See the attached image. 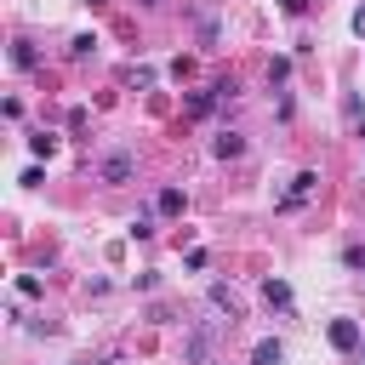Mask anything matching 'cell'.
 <instances>
[{
    "instance_id": "6da1fadb",
    "label": "cell",
    "mask_w": 365,
    "mask_h": 365,
    "mask_svg": "<svg viewBox=\"0 0 365 365\" xmlns=\"http://www.w3.org/2000/svg\"><path fill=\"white\" fill-rule=\"evenodd\" d=\"M211 348H217V331H211V325L188 331V342H182V365H205V359H211Z\"/></svg>"
},
{
    "instance_id": "7a4b0ae2",
    "label": "cell",
    "mask_w": 365,
    "mask_h": 365,
    "mask_svg": "<svg viewBox=\"0 0 365 365\" xmlns=\"http://www.w3.org/2000/svg\"><path fill=\"white\" fill-rule=\"evenodd\" d=\"M131 171H137V160H131V154H108V160L97 165V177H103V182H125Z\"/></svg>"
},
{
    "instance_id": "3957f363",
    "label": "cell",
    "mask_w": 365,
    "mask_h": 365,
    "mask_svg": "<svg viewBox=\"0 0 365 365\" xmlns=\"http://www.w3.org/2000/svg\"><path fill=\"white\" fill-rule=\"evenodd\" d=\"M314 188H319V171H297V177H291V194H285V200H279V205H285V211H291V205H302V200H308V194H314Z\"/></svg>"
},
{
    "instance_id": "277c9868",
    "label": "cell",
    "mask_w": 365,
    "mask_h": 365,
    "mask_svg": "<svg viewBox=\"0 0 365 365\" xmlns=\"http://www.w3.org/2000/svg\"><path fill=\"white\" fill-rule=\"evenodd\" d=\"M331 348L354 354V348H359V325H354V319H331Z\"/></svg>"
},
{
    "instance_id": "5b68a950",
    "label": "cell",
    "mask_w": 365,
    "mask_h": 365,
    "mask_svg": "<svg viewBox=\"0 0 365 365\" xmlns=\"http://www.w3.org/2000/svg\"><path fill=\"white\" fill-rule=\"evenodd\" d=\"M279 359H285V348H279V342H274V336H268V342H257V348H251V365H279Z\"/></svg>"
},
{
    "instance_id": "8992f818",
    "label": "cell",
    "mask_w": 365,
    "mask_h": 365,
    "mask_svg": "<svg viewBox=\"0 0 365 365\" xmlns=\"http://www.w3.org/2000/svg\"><path fill=\"white\" fill-rule=\"evenodd\" d=\"M211 148H217L222 160H234V154H245V137H240V131H222V137H217Z\"/></svg>"
},
{
    "instance_id": "52a82bcc",
    "label": "cell",
    "mask_w": 365,
    "mask_h": 365,
    "mask_svg": "<svg viewBox=\"0 0 365 365\" xmlns=\"http://www.w3.org/2000/svg\"><path fill=\"white\" fill-rule=\"evenodd\" d=\"M211 302H217V308H222L228 319H240V297H234L228 285H211Z\"/></svg>"
},
{
    "instance_id": "ba28073f",
    "label": "cell",
    "mask_w": 365,
    "mask_h": 365,
    "mask_svg": "<svg viewBox=\"0 0 365 365\" xmlns=\"http://www.w3.org/2000/svg\"><path fill=\"white\" fill-rule=\"evenodd\" d=\"M262 297H268V308H291V285H285V279H268Z\"/></svg>"
},
{
    "instance_id": "9c48e42d",
    "label": "cell",
    "mask_w": 365,
    "mask_h": 365,
    "mask_svg": "<svg viewBox=\"0 0 365 365\" xmlns=\"http://www.w3.org/2000/svg\"><path fill=\"white\" fill-rule=\"evenodd\" d=\"M154 205H160L165 217H177V211H182L188 200H182V188H160V200H154Z\"/></svg>"
},
{
    "instance_id": "30bf717a",
    "label": "cell",
    "mask_w": 365,
    "mask_h": 365,
    "mask_svg": "<svg viewBox=\"0 0 365 365\" xmlns=\"http://www.w3.org/2000/svg\"><path fill=\"white\" fill-rule=\"evenodd\" d=\"M29 148H34V154H46V160H51V154H57V137H51V131H34V137H29Z\"/></svg>"
},
{
    "instance_id": "8fae6325",
    "label": "cell",
    "mask_w": 365,
    "mask_h": 365,
    "mask_svg": "<svg viewBox=\"0 0 365 365\" xmlns=\"http://www.w3.org/2000/svg\"><path fill=\"white\" fill-rule=\"evenodd\" d=\"M11 63H17V68H34V46L17 40V46H11Z\"/></svg>"
},
{
    "instance_id": "7c38bea8",
    "label": "cell",
    "mask_w": 365,
    "mask_h": 365,
    "mask_svg": "<svg viewBox=\"0 0 365 365\" xmlns=\"http://www.w3.org/2000/svg\"><path fill=\"white\" fill-rule=\"evenodd\" d=\"M131 234H137V240H148V234H154V217H148V211H137V217H131Z\"/></svg>"
},
{
    "instance_id": "4fadbf2b",
    "label": "cell",
    "mask_w": 365,
    "mask_h": 365,
    "mask_svg": "<svg viewBox=\"0 0 365 365\" xmlns=\"http://www.w3.org/2000/svg\"><path fill=\"white\" fill-rule=\"evenodd\" d=\"M279 11H285V17H302V11H308V0H279Z\"/></svg>"
},
{
    "instance_id": "5bb4252c",
    "label": "cell",
    "mask_w": 365,
    "mask_h": 365,
    "mask_svg": "<svg viewBox=\"0 0 365 365\" xmlns=\"http://www.w3.org/2000/svg\"><path fill=\"white\" fill-rule=\"evenodd\" d=\"M348 268H359V279H365V251L359 245H348Z\"/></svg>"
},
{
    "instance_id": "9a60e30c",
    "label": "cell",
    "mask_w": 365,
    "mask_h": 365,
    "mask_svg": "<svg viewBox=\"0 0 365 365\" xmlns=\"http://www.w3.org/2000/svg\"><path fill=\"white\" fill-rule=\"evenodd\" d=\"M354 34H365V6H359V11H354Z\"/></svg>"
},
{
    "instance_id": "2e32d148",
    "label": "cell",
    "mask_w": 365,
    "mask_h": 365,
    "mask_svg": "<svg viewBox=\"0 0 365 365\" xmlns=\"http://www.w3.org/2000/svg\"><path fill=\"white\" fill-rule=\"evenodd\" d=\"M137 6H154V0H137Z\"/></svg>"
}]
</instances>
